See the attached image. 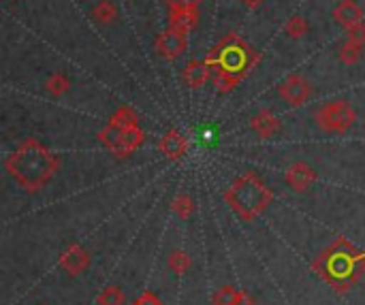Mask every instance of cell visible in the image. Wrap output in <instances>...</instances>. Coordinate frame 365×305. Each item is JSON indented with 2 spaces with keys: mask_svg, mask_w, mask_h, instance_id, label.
<instances>
[{
  "mask_svg": "<svg viewBox=\"0 0 365 305\" xmlns=\"http://www.w3.org/2000/svg\"><path fill=\"white\" fill-rule=\"evenodd\" d=\"M214 77L212 66L205 60H190L184 68H182V79L190 90H199L203 88L210 79Z\"/></svg>",
  "mask_w": 365,
  "mask_h": 305,
  "instance_id": "13",
  "label": "cell"
},
{
  "mask_svg": "<svg viewBox=\"0 0 365 305\" xmlns=\"http://www.w3.org/2000/svg\"><path fill=\"white\" fill-rule=\"evenodd\" d=\"M169 28L180 30L184 34H190L199 26V9L197 6H184V9H169L167 17Z\"/></svg>",
  "mask_w": 365,
  "mask_h": 305,
  "instance_id": "15",
  "label": "cell"
},
{
  "mask_svg": "<svg viewBox=\"0 0 365 305\" xmlns=\"http://www.w3.org/2000/svg\"><path fill=\"white\" fill-rule=\"evenodd\" d=\"M278 96L289 105V107H302L310 100L312 96V86L310 81L299 75V73H293L289 77H284L280 83H278Z\"/></svg>",
  "mask_w": 365,
  "mask_h": 305,
  "instance_id": "7",
  "label": "cell"
},
{
  "mask_svg": "<svg viewBox=\"0 0 365 305\" xmlns=\"http://www.w3.org/2000/svg\"><path fill=\"white\" fill-rule=\"evenodd\" d=\"M237 305H257V301H255V297L248 293V291H242V295H240V301H237Z\"/></svg>",
  "mask_w": 365,
  "mask_h": 305,
  "instance_id": "27",
  "label": "cell"
},
{
  "mask_svg": "<svg viewBox=\"0 0 365 305\" xmlns=\"http://www.w3.org/2000/svg\"><path fill=\"white\" fill-rule=\"evenodd\" d=\"M240 2H242V4H246L248 9H257V6H261L265 0H240Z\"/></svg>",
  "mask_w": 365,
  "mask_h": 305,
  "instance_id": "28",
  "label": "cell"
},
{
  "mask_svg": "<svg viewBox=\"0 0 365 305\" xmlns=\"http://www.w3.org/2000/svg\"><path fill=\"white\" fill-rule=\"evenodd\" d=\"M167 265H169V269H171L175 276H184V274H188V269L192 267V259H190L188 252H184V250L178 248V250H171V252H169Z\"/></svg>",
  "mask_w": 365,
  "mask_h": 305,
  "instance_id": "18",
  "label": "cell"
},
{
  "mask_svg": "<svg viewBox=\"0 0 365 305\" xmlns=\"http://www.w3.org/2000/svg\"><path fill=\"white\" fill-rule=\"evenodd\" d=\"M60 267L64 274L68 276H81L88 267H90V254L83 246L79 244H71L58 259Z\"/></svg>",
  "mask_w": 365,
  "mask_h": 305,
  "instance_id": "11",
  "label": "cell"
},
{
  "mask_svg": "<svg viewBox=\"0 0 365 305\" xmlns=\"http://www.w3.org/2000/svg\"><path fill=\"white\" fill-rule=\"evenodd\" d=\"M259 60L261 53L255 51L237 32L222 36L205 56V62L214 71V83L220 94H231L259 64Z\"/></svg>",
  "mask_w": 365,
  "mask_h": 305,
  "instance_id": "1",
  "label": "cell"
},
{
  "mask_svg": "<svg viewBox=\"0 0 365 305\" xmlns=\"http://www.w3.org/2000/svg\"><path fill=\"white\" fill-rule=\"evenodd\" d=\"M284 182L291 190L295 192H306L314 186L317 182V171L308 165V162H293L287 171H284Z\"/></svg>",
  "mask_w": 365,
  "mask_h": 305,
  "instance_id": "10",
  "label": "cell"
},
{
  "mask_svg": "<svg viewBox=\"0 0 365 305\" xmlns=\"http://www.w3.org/2000/svg\"><path fill=\"white\" fill-rule=\"evenodd\" d=\"M250 126L252 130L261 137V139H274L278 137V133L282 130V124L278 120V115L269 109H261L250 118Z\"/></svg>",
  "mask_w": 365,
  "mask_h": 305,
  "instance_id": "14",
  "label": "cell"
},
{
  "mask_svg": "<svg viewBox=\"0 0 365 305\" xmlns=\"http://www.w3.org/2000/svg\"><path fill=\"white\" fill-rule=\"evenodd\" d=\"M171 212H173L178 218L188 220V218L195 214V199H192L190 195H186V192L178 195V197L173 199V203H171Z\"/></svg>",
  "mask_w": 365,
  "mask_h": 305,
  "instance_id": "20",
  "label": "cell"
},
{
  "mask_svg": "<svg viewBox=\"0 0 365 305\" xmlns=\"http://www.w3.org/2000/svg\"><path fill=\"white\" fill-rule=\"evenodd\" d=\"M158 150H160V154L167 158V160H171V162H178V160H182L186 154H188V150H190V141L178 130V128H169L163 137H160V141H158Z\"/></svg>",
  "mask_w": 365,
  "mask_h": 305,
  "instance_id": "9",
  "label": "cell"
},
{
  "mask_svg": "<svg viewBox=\"0 0 365 305\" xmlns=\"http://www.w3.org/2000/svg\"><path fill=\"white\" fill-rule=\"evenodd\" d=\"M364 261V254L349 239L340 237L319 257L314 267L329 284H334L340 293H346L365 269Z\"/></svg>",
  "mask_w": 365,
  "mask_h": 305,
  "instance_id": "3",
  "label": "cell"
},
{
  "mask_svg": "<svg viewBox=\"0 0 365 305\" xmlns=\"http://www.w3.org/2000/svg\"><path fill=\"white\" fill-rule=\"evenodd\" d=\"M310 32V24L302 15H291L284 24V34L291 38H304Z\"/></svg>",
  "mask_w": 365,
  "mask_h": 305,
  "instance_id": "21",
  "label": "cell"
},
{
  "mask_svg": "<svg viewBox=\"0 0 365 305\" xmlns=\"http://www.w3.org/2000/svg\"><path fill=\"white\" fill-rule=\"evenodd\" d=\"M169 9H184V6H197L203 2V0H163Z\"/></svg>",
  "mask_w": 365,
  "mask_h": 305,
  "instance_id": "25",
  "label": "cell"
},
{
  "mask_svg": "<svg viewBox=\"0 0 365 305\" xmlns=\"http://www.w3.org/2000/svg\"><path fill=\"white\" fill-rule=\"evenodd\" d=\"M98 141L115 156L128 158L145 143V133L139 126V115L133 107H118L107 120L105 128L98 133Z\"/></svg>",
  "mask_w": 365,
  "mask_h": 305,
  "instance_id": "5",
  "label": "cell"
},
{
  "mask_svg": "<svg viewBox=\"0 0 365 305\" xmlns=\"http://www.w3.org/2000/svg\"><path fill=\"white\" fill-rule=\"evenodd\" d=\"M240 295L242 291H237L235 286H220L212 295V305H237Z\"/></svg>",
  "mask_w": 365,
  "mask_h": 305,
  "instance_id": "22",
  "label": "cell"
},
{
  "mask_svg": "<svg viewBox=\"0 0 365 305\" xmlns=\"http://www.w3.org/2000/svg\"><path fill=\"white\" fill-rule=\"evenodd\" d=\"M90 15H92V19H94L96 24L109 26V24H113L115 17H118V6H115L111 0H98V2L92 6Z\"/></svg>",
  "mask_w": 365,
  "mask_h": 305,
  "instance_id": "17",
  "label": "cell"
},
{
  "mask_svg": "<svg viewBox=\"0 0 365 305\" xmlns=\"http://www.w3.org/2000/svg\"><path fill=\"white\" fill-rule=\"evenodd\" d=\"M4 169L26 192H38L47 188V184L58 173L60 158L38 139L28 137L9 154Z\"/></svg>",
  "mask_w": 365,
  "mask_h": 305,
  "instance_id": "2",
  "label": "cell"
},
{
  "mask_svg": "<svg viewBox=\"0 0 365 305\" xmlns=\"http://www.w3.org/2000/svg\"><path fill=\"white\" fill-rule=\"evenodd\" d=\"M334 19H336L338 26H342V28L349 32L351 28L364 24L365 13L357 0H340V2L334 6Z\"/></svg>",
  "mask_w": 365,
  "mask_h": 305,
  "instance_id": "12",
  "label": "cell"
},
{
  "mask_svg": "<svg viewBox=\"0 0 365 305\" xmlns=\"http://www.w3.org/2000/svg\"><path fill=\"white\" fill-rule=\"evenodd\" d=\"M349 36L365 43V21L364 24H359V26H355V28H351V30H349Z\"/></svg>",
  "mask_w": 365,
  "mask_h": 305,
  "instance_id": "26",
  "label": "cell"
},
{
  "mask_svg": "<svg viewBox=\"0 0 365 305\" xmlns=\"http://www.w3.org/2000/svg\"><path fill=\"white\" fill-rule=\"evenodd\" d=\"M98 305H126V295L120 286H107L101 291L98 299H96Z\"/></svg>",
  "mask_w": 365,
  "mask_h": 305,
  "instance_id": "23",
  "label": "cell"
},
{
  "mask_svg": "<svg viewBox=\"0 0 365 305\" xmlns=\"http://www.w3.org/2000/svg\"><path fill=\"white\" fill-rule=\"evenodd\" d=\"M133 305H163V301H160V297H158L156 293L145 291V293H141V295L133 301Z\"/></svg>",
  "mask_w": 365,
  "mask_h": 305,
  "instance_id": "24",
  "label": "cell"
},
{
  "mask_svg": "<svg viewBox=\"0 0 365 305\" xmlns=\"http://www.w3.org/2000/svg\"><path fill=\"white\" fill-rule=\"evenodd\" d=\"M225 203L240 220L255 222L274 203V192L257 171H246L225 190Z\"/></svg>",
  "mask_w": 365,
  "mask_h": 305,
  "instance_id": "4",
  "label": "cell"
},
{
  "mask_svg": "<svg viewBox=\"0 0 365 305\" xmlns=\"http://www.w3.org/2000/svg\"><path fill=\"white\" fill-rule=\"evenodd\" d=\"M45 90L51 96H64L71 90V79L64 73H51L45 81Z\"/></svg>",
  "mask_w": 365,
  "mask_h": 305,
  "instance_id": "19",
  "label": "cell"
},
{
  "mask_svg": "<svg viewBox=\"0 0 365 305\" xmlns=\"http://www.w3.org/2000/svg\"><path fill=\"white\" fill-rule=\"evenodd\" d=\"M154 47L158 51V56L167 62H173L178 58H182L188 49V34L180 32V30H173V28H167L163 30L156 41H154Z\"/></svg>",
  "mask_w": 365,
  "mask_h": 305,
  "instance_id": "8",
  "label": "cell"
},
{
  "mask_svg": "<svg viewBox=\"0 0 365 305\" xmlns=\"http://www.w3.org/2000/svg\"><path fill=\"white\" fill-rule=\"evenodd\" d=\"M364 47L365 43L349 36V38L338 47V58H340L346 66H355V64L364 58Z\"/></svg>",
  "mask_w": 365,
  "mask_h": 305,
  "instance_id": "16",
  "label": "cell"
},
{
  "mask_svg": "<svg viewBox=\"0 0 365 305\" xmlns=\"http://www.w3.org/2000/svg\"><path fill=\"white\" fill-rule=\"evenodd\" d=\"M314 120H317L319 128L329 135H346L357 122V111L349 100L336 98V100L321 105L317 109Z\"/></svg>",
  "mask_w": 365,
  "mask_h": 305,
  "instance_id": "6",
  "label": "cell"
}]
</instances>
